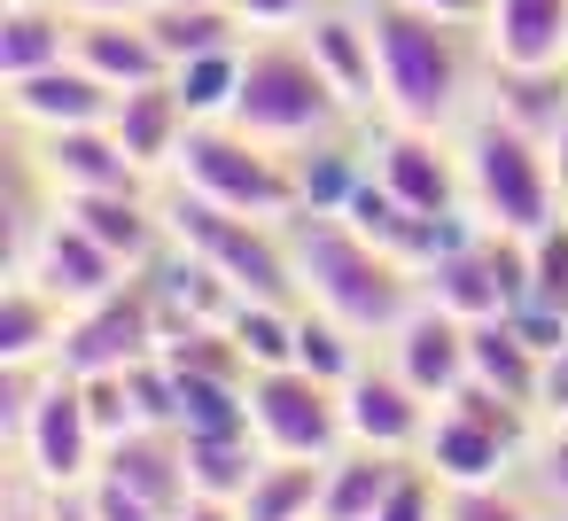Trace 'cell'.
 <instances>
[{
    "label": "cell",
    "instance_id": "1",
    "mask_svg": "<svg viewBox=\"0 0 568 521\" xmlns=\"http://www.w3.org/2000/svg\"><path fill=\"white\" fill-rule=\"evenodd\" d=\"M281 234H288L304 304H320L327 319H343V327L366 335V343H374V335H397V327L428 304L420 273H413L405 257H389L382 242H366L343 211H288Z\"/></svg>",
    "mask_w": 568,
    "mask_h": 521
},
{
    "label": "cell",
    "instance_id": "2",
    "mask_svg": "<svg viewBox=\"0 0 568 521\" xmlns=\"http://www.w3.org/2000/svg\"><path fill=\"white\" fill-rule=\"evenodd\" d=\"M366 24H374V55H382V118L444 133L467 110V79H475L467 32H483V24H444V17L405 9V0H366Z\"/></svg>",
    "mask_w": 568,
    "mask_h": 521
},
{
    "label": "cell",
    "instance_id": "3",
    "mask_svg": "<svg viewBox=\"0 0 568 521\" xmlns=\"http://www.w3.org/2000/svg\"><path fill=\"white\" fill-rule=\"evenodd\" d=\"M226 125H242V133H257L273 149H304L320 133L358 125V110L335 94V79L304 48V32H265V40L242 48V94H234Z\"/></svg>",
    "mask_w": 568,
    "mask_h": 521
},
{
    "label": "cell",
    "instance_id": "4",
    "mask_svg": "<svg viewBox=\"0 0 568 521\" xmlns=\"http://www.w3.org/2000/svg\"><path fill=\"white\" fill-rule=\"evenodd\" d=\"M459 172H467V211L498 234H537L560 218V172H552V149L529 141L521 125H506L498 110H483L467 133H459Z\"/></svg>",
    "mask_w": 568,
    "mask_h": 521
},
{
    "label": "cell",
    "instance_id": "5",
    "mask_svg": "<svg viewBox=\"0 0 568 521\" xmlns=\"http://www.w3.org/2000/svg\"><path fill=\"white\" fill-rule=\"evenodd\" d=\"M164 226H172V249L203 257L211 273H226L242 296H265V304H304L296 288V257H288V234L281 218H250V211H226L195 187H180L164 203Z\"/></svg>",
    "mask_w": 568,
    "mask_h": 521
},
{
    "label": "cell",
    "instance_id": "6",
    "mask_svg": "<svg viewBox=\"0 0 568 521\" xmlns=\"http://www.w3.org/2000/svg\"><path fill=\"white\" fill-rule=\"evenodd\" d=\"M180 187L226 203V211H250V218H288L296 211V172H288V149L211 118V125H187L180 141V164H172Z\"/></svg>",
    "mask_w": 568,
    "mask_h": 521
},
{
    "label": "cell",
    "instance_id": "7",
    "mask_svg": "<svg viewBox=\"0 0 568 521\" xmlns=\"http://www.w3.org/2000/svg\"><path fill=\"white\" fill-rule=\"evenodd\" d=\"M420 288H428V304H444V311H459V319L521 311V304H529V242L475 218V226L420 273Z\"/></svg>",
    "mask_w": 568,
    "mask_h": 521
},
{
    "label": "cell",
    "instance_id": "8",
    "mask_svg": "<svg viewBox=\"0 0 568 521\" xmlns=\"http://www.w3.org/2000/svg\"><path fill=\"white\" fill-rule=\"evenodd\" d=\"M156 350H164V304H156V280L133 273V280L110 288L102 304L71 311L55 366H63V374H125V366H141V358H156Z\"/></svg>",
    "mask_w": 568,
    "mask_h": 521
},
{
    "label": "cell",
    "instance_id": "9",
    "mask_svg": "<svg viewBox=\"0 0 568 521\" xmlns=\"http://www.w3.org/2000/svg\"><path fill=\"white\" fill-rule=\"evenodd\" d=\"M250 428L265 436V451H296V459H335L351 443L343 389L320 381V374H304V366L250 374Z\"/></svg>",
    "mask_w": 568,
    "mask_h": 521
},
{
    "label": "cell",
    "instance_id": "10",
    "mask_svg": "<svg viewBox=\"0 0 568 521\" xmlns=\"http://www.w3.org/2000/svg\"><path fill=\"white\" fill-rule=\"evenodd\" d=\"M17 459H24V474L48 482V490H79V482H94V467H102V428H94V412H87L79 374L55 366V381H48V397H40V412H32Z\"/></svg>",
    "mask_w": 568,
    "mask_h": 521
},
{
    "label": "cell",
    "instance_id": "11",
    "mask_svg": "<svg viewBox=\"0 0 568 521\" xmlns=\"http://www.w3.org/2000/svg\"><path fill=\"white\" fill-rule=\"evenodd\" d=\"M374 180H382L397 203L428 211V218L467 211L459 141H444V133H428V125H389V133H374Z\"/></svg>",
    "mask_w": 568,
    "mask_h": 521
},
{
    "label": "cell",
    "instance_id": "12",
    "mask_svg": "<svg viewBox=\"0 0 568 521\" xmlns=\"http://www.w3.org/2000/svg\"><path fill=\"white\" fill-rule=\"evenodd\" d=\"M343 420H351V443L389 451V459H413V451L428 443L436 397H420L397 366H358V374L343 381Z\"/></svg>",
    "mask_w": 568,
    "mask_h": 521
},
{
    "label": "cell",
    "instance_id": "13",
    "mask_svg": "<svg viewBox=\"0 0 568 521\" xmlns=\"http://www.w3.org/2000/svg\"><path fill=\"white\" fill-rule=\"evenodd\" d=\"M17 273H32V280H40L55 304H71V311H87V304H102L110 288H125V265H118V257H110V249L63 211V203H55L48 234L32 242V257H24Z\"/></svg>",
    "mask_w": 568,
    "mask_h": 521
},
{
    "label": "cell",
    "instance_id": "14",
    "mask_svg": "<svg viewBox=\"0 0 568 521\" xmlns=\"http://www.w3.org/2000/svg\"><path fill=\"white\" fill-rule=\"evenodd\" d=\"M32 164L48 172L55 203H63V195H141V187H149V172H141V164L125 156V141H118L110 125H71V133H40Z\"/></svg>",
    "mask_w": 568,
    "mask_h": 521
},
{
    "label": "cell",
    "instance_id": "15",
    "mask_svg": "<svg viewBox=\"0 0 568 521\" xmlns=\"http://www.w3.org/2000/svg\"><path fill=\"white\" fill-rule=\"evenodd\" d=\"M110 110H118V86H110V79H94L79 55H71V63H48V71H24V79H9V118H17L24 133L110 125Z\"/></svg>",
    "mask_w": 568,
    "mask_h": 521
},
{
    "label": "cell",
    "instance_id": "16",
    "mask_svg": "<svg viewBox=\"0 0 568 521\" xmlns=\"http://www.w3.org/2000/svg\"><path fill=\"white\" fill-rule=\"evenodd\" d=\"M94 474L125 482L133 498H149V505L172 513V521L195 505V482H187V436H180V428H133V436L102 443V467H94Z\"/></svg>",
    "mask_w": 568,
    "mask_h": 521
},
{
    "label": "cell",
    "instance_id": "17",
    "mask_svg": "<svg viewBox=\"0 0 568 521\" xmlns=\"http://www.w3.org/2000/svg\"><path fill=\"white\" fill-rule=\"evenodd\" d=\"M389 366L420 389V397H452V389H467V374H475V358H467V319L459 311H444V304H420L397 335H389Z\"/></svg>",
    "mask_w": 568,
    "mask_h": 521
},
{
    "label": "cell",
    "instance_id": "18",
    "mask_svg": "<svg viewBox=\"0 0 568 521\" xmlns=\"http://www.w3.org/2000/svg\"><path fill=\"white\" fill-rule=\"evenodd\" d=\"M304 48L320 55V71L335 79V94H343L358 118L382 110V55H374V24H366V9H312Z\"/></svg>",
    "mask_w": 568,
    "mask_h": 521
},
{
    "label": "cell",
    "instance_id": "19",
    "mask_svg": "<svg viewBox=\"0 0 568 521\" xmlns=\"http://www.w3.org/2000/svg\"><path fill=\"white\" fill-rule=\"evenodd\" d=\"M187 102H180V86L172 79H149V86H125L118 94V110H110V133L125 141V156L156 180V172H172L180 164V141H187Z\"/></svg>",
    "mask_w": 568,
    "mask_h": 521
},
{
    "label": "cell",
    "instance_id": "20",
    "mask_svg": "<svg viewBox=\"0 0 568 521\" xmlns=\"http://www.w3.org/2000/svg\"><path fill=\"white\" fill-rule=\"evenodd\" d=\"M71 55H79L94 79H110L118 94H125V86H149V79H172V63H164L149 17H79Z\"/></svg>",
    "mask_w": 568,
    "mask_h": 521
},
{
    "label": "cell",
    "instance_id": "21",
    "mask_svg": "<svg viewBox=\"0 0 568 521\" xmlns=\"http://www.w3.org/2000/svg\"><path fill=\"white\" fill-rule=\"evenodd\" d=\"M413 459H428V467L444 474V490H467V482H498V474H506L521 451H514L498 428L467 420L459 405H436V420H428V443H420Z\"/></svg>",
    "mask_w": 568,
    "mask_h": 521
},
{
    "label": "cell",
    "instance_id": "22",
    "mask_svg": "<svg viewBox=\"0 0 568 521\" xmlns=\"http://www.w3.org/2000/svg\"><path fill=\"white\" fill-rule=\"evenodd\" d=\"M71 40H79L71 0H0V79L71 63Z\"/></svg>",
    "mask_w": 568,
    "mask_h": 521
},
{
    "label": "cell",
    "instance_id": "23",
    "mask_svg": "<svg viewBox=\"0 0 568 521\" xmlns=\"http://www.w3.org/2000/svg\"><path fill=\"white\" fill-rule=\"evenodd\" d=\"M483 55L490 63H568V0H490L483 24Z\"/></svg>",
    "mask_w": 568,
    "mask_h": 521
},
{
    "label": "cell",
    "instance_id": "24",
    "mask_svg": "<svg viewBox=\"0 0 568 521\" xmlns=\"http://www.w3.org/2000/svg\"><path fill=\"white\" fill-rule=\"evenodd\" d=\"M288 172H296V211H343L374 172V141H351V125L320 133V141L288 149Z\"/></svg>",
    "mask_w": 568,
    "mask_h": 521
},
{
    "label": "cell",
    "instance_id": "25",
    "mask_svg": "<svg viewBox=\"0 0 568 521\" xmlns=\"http://www.w3.org/2000/svg\"><path fill=\"white\" fill-rule=\"evenodd\" d=\"M63 211L125 265V273H141L156 249H164V211H149V195H63Z\"/></svg>",
    "mask_w": 568,
    "mask_h": 521
},
{
    "label": "cell",
    "instance_id": "26",
    "mask_svg": "<svg viewBox=\"0 0 568 521\" xmlns=\"http://www.w3.org/2000/svg\"><path fill=\"white\" fill-rule=\"evenodd\" d=\"M490 110L506 118V125H521L529 141H560V125H568V63H537V71H521V63H490Z\"/></svg>",
    "mask_w": 568,
    "mask_h": 521
},
{
    "label": "cell",
    "instance_id": "27",
    "mask_svg": "<svg viewBox=\"0 0 568 521\" xmlns=\"http://www.w3.org/2000/svg\"><path fill=\"white\" fill-rule=\"evenodd\" d=\"M63 327H71V304H55L32 273H9V288H0V358L55 366Z\"/></svg>",
    "mask_w": 568,
    "mask_h": 521
},
{
    "label": "cell",
    "instance_id": "28",
    "mask_svg": "<svg viewBox=\"0 0 568 521\" xmlns=\"http://www.w3.org/2000/svg\"><path fill=\"white\" fill-rule=\"evenodd\" d=\"M467 358H475V374L467 381H483V389H498V397H514V405H529L537 412V381H545V358L529 350V335L498 311V319H467Z\"/></svg>",
    "mask_w": 568,
    "mask_h": 521
},
{
    "label": "cell",
    "instance_id": "29",
    "mask_svg": "<svg viewBox=\"0 0 568 521\" xmlns=\"http://www.w3.org/2000/svg\"><path fill=\"white\" fill-rule=\"evenodd\" d=\"M327 490V459H296V451H265L257 482L242 490V521H312Z\"/></svg>",
    "mask_w": 568,
    "mask_h": 521
},
{
    "label": "cell",
    "instance_id": "30",
    "mask_svg": "<svg viewBox=\"0 0 568 521\" xmlns=\"http://www.w3.org/2000/svg\"><path fill=\"white\" fill-rule=\"evenodd\" d=\"M397 467H405V459H389V451L343 443V451L327 459L320 521H374V513H382V498H389V482H397Z\"/></svg>",
    "mask_w": 568,
    "mask_h": 521
},
{
    "label": "cell",
    "instance_id": "31",
    "mask_svg": "<svg viewBox=\"0 0 568 521\" xmlns=\"http://www.w3.org/2000/svg\"><path fill=\"white\" fill-rule=\"evenodd\" d=\"M257 467H265V436L257 428H242V436H187V482H195V498L242 505V490L257 482Z\"/></svg>",
    "mask_w": 568,
    "mask_h": 521
},
{
    "label": "cell",
    "instance_id": "32",
    "mask_svg": "<svg viewBox=\"0 0 568 521\" xmlns=\"http://www.w3.org/2000/svg\"><path fill=\"white\" fill-rule=\"evenodd\" d=\"M149 32H156L164 63H187V55H211V48H242L250 40V24L234 9H187V0H156Z\"/></svg>",
    "mask_w": 568,
    "mask_h": 521
},
{
    "label": "cell",
    "instance_id": "33",
    "mask_svg": "<svg viewBox=\"0 0 568 521\" xmlns=\"http://www.w3.org/2000/svg\"><path fill=\"white\" fill-rule=\"evenodd\" d=\"M242 48H250V40H242ZM242 48H211V55L172 63V86H180V102H187L195 125L234 118V94H242Z\"/></svg>",
    "mask_w": 568,
    "mask_h": 521
},
{
    "label": "cell",
    "instance_id": "34",
    "mask_svg": "<svg viewBox=\"0 0 568 521\" xmlns=\"http://www.w3.org/2000/svg\"><path fill=\"white\" fill-rule=\"evenodd\" d=\"M296 311L304 304H265V296H242L226 311V335L242 343V358L265 374V366H296Z\"/></svg>",
    "mask_w": 568,
    "mask_h": 521
},
{
    "label": "cell",
    "instance_id": "35",
    "mask_svg": "<svg viewBox=\"0 0 568 521\" xmlns=\"http://www.w3.org/2000/svg\"><path fill=\"white\" fill-rule=\"evenodd\" d=\"M358 343H366V335H351V327H343V319H327L320 304H304V311H296V366H304V374H320V381H335V389H343V381L366 366V358H358Z\"/></svg>",
    "mask_w": 568,
    "mask_h": 521
},
{
    "label": "cell",
    "instance_id": "36",
    "mask_svg": "<svg viewBox=\"0 0 568 521\" xmlns=\"http://www.w3.org/2000/svg\"><path fill=\"white\" fill-rule=\"evenodd\" d=\"M529 304L568 311V211L529 234Z\"/></svg>",
    "mask_w": 568,
    "mask_h": 521
},
{
    "label": "cell",
    "instance_id": "37",
    "mask_svg": "<svg viewBox=\"0 0 568 521\" xmlns=\"http://www.w3.org/2000/svg\"><path fill=\"white\" fill-rule=\"evenodd\" d=\"M374 521H444V474H436L428 459H405Z\"/></svg>",
    "mask_w": 568,
    "mask_h": 521
},
{
    "label": "cell",
    "instance_id": "38",
    "mask_svg": "<svg viewBox=\"0 0 568 521\" xmlns=\"http://www.w3.org/2000/svg\"><path fill=\"white\" fill-rule=\"evenodd\" d=\"M79 389H87V412H94L102 443H118V436L149 428V420H141V397H133V381H125V374H79Z\"/></svg>",
    "mask_w": 568,
    "mask_h": 521
},
{
    "label": "cell",
    "instance_id": "39",
    "mask_svg": "<svg viewBox=\"0 0 568 521\" xmlns=\"http://www.w3.org/2000/svg\"><path fill=\"white\" fill-rule=\"evenodd\" d=\"M444 521H529V505L498 482H467V490H444Z\"/></svg>",
    "mask_w": 568,
    "mask_h": 521
},
{
    "label": "cell",
    "instance_id": "40",
    "mask_svg": "<svg viewBox=\"0 0 568 521\" xmlns=\"http://www.w3.org/2000/svg\"><path fill=\"white\" fill-rule=\"evenodd\" d=\"M312 9H320V0H234V17H242L250 32H304Z\"/></svg>",
    "mask_w": 568,
    "mask_h": 521
},
{
    "label": "cell",
    "instance_id": "41",
    "mask_svg": "<svg viewBox=\"0 0 568 521\" xmlns=\"http://www.w3.org/2000/svg\"><path fill=\"white\" fill-rule=\"evenodd\" d=\"M87 498H94V521H172V513H156L149 498H133L125 482H110V474H94L87 482Z\"/></svg>",
    "mask_w": 568,
    "mask_h": 521
},
{
    "label": "cell",
    "instance_id": "42",
    "mask_svg": "<svg viewBox=\"0 0 568 521\" xmlns=\"http://www.w3.org/2000/svg\"><path fill=\"white\" fill-rule=\"evenodd\" d=\"M537 412L545 420H568V343L545 358V381H537Z\"/></svg>",
    "mask_w": 568,
    "mask_h": 521
},
{
    "label": "cell",
    "instance_id": "43",
    "mask_svg": "<svg viewBox=\"0 0 568 521\" xmlns=\"http://www.w3.org/2000/svg\"><path fill=\"white\" fill-rule=\"evenodd\" d=\"M9 521H55V490L32 482V474H17L9 482Z\"/></svg>",
    "mask_w": 568,
    "mask_h": 521
},
{
    "label": "cell",
    "instance_id": "44",
    "mask_svg": "<svg viewBox=\"0 0 568 521\" xmlns=\"http://www.w3.org/2000/svg\"><path fill=\"white\" fill-rule=\"evenodd\" d=\"M537 482H545L552 498H568V420H560V428L537 443Z\"/></svg>",
    "mask_w": 568,
    "mask_h": 521
},
{
    "label": "cell",
    "instance_id": "45",
    "mask_svg": "<svg viewBox=\"0 0 568 521\" xmlns=\"http://www.w3.org/2000/svg\"><path fill=\"white\" fill-rule=\"evenodd\" d=\"M420 17H444V24H490V0H405Z\"/></svg>",
    "mask_w": 568,
    "mask_h": 521
},
{
    "label": "cell",
    "instance_id": "46",
    "mask_svg": "<svg viewBox=\"0 0 568 521\" xmlns=\"http://www.w3.org/2000/svg\"><path fill=\"white\" fill-rule=\"evenodd\" d=\"M71 9H79V17H149L156 0H71Z\"/></svg>",
    "mask_w": 568,
    "mask_h": 521
},
{
    "label": "cell",
    "instance_id": "47",
    "mask_svg": "<svg viewBox=\"0 0 568 521\" xmlns=\"http://www.w3.org/2000/svg\"><path fill=\"white\" fill-rule=\"evenodd\" d=\"M55 521H94V498H87V482H79V490H55Z\"/></svg>",
    "mask_w": 568,
    "mask_h": 521
},
{
    "label": "cell",
    "instance_id": "48",
    "mask_svg": "<svg viewBox=\"0 0 568 521\" xmlns=\"http://www.w3.org/2000/svg\"><path fill=\"white\" fill-rule=\"evenodd\" d=\"M180 521H242V505H226V498H195Z\"/></svg>",
    "mask_w": 568,
    "mask_h": 521
},
{
    "label": "cell",
    "instance_id": "49",
    "mask_svg": "<svg viewBox=\"0 0 568 521\" xmlns=\"http://www.w3.org/2000/svg\"><path fill=\"white\" fill-rule=\"evenodd\" d=\"M552 172H560V195H568V125H560V141H552Z\"/></svg>",
    "mask_w": 568,
    "mask_h": 521
},
{
    "label": "cell",
    "instance_id": "50",
    "mask_svg": "<svg viewBox=\"0 0 568 521\" xmlns=\"http://www.w3.org/2000/svg\"><path fill=\"white\" fill-rule=\"evenodd\" d=\"M187 9H234V0H187Z\"/></svg>",
    "mask_w": 568,
    "mask_h": 521
},
{
    "label": "cell",
    "instance_id": "51",
    "mask_svg": "<svg viewBox=\"0 0 568 521\" xmlns=\"http://www.w3.org/2000/svg\"><path fill=\"white\" fill-rule=\"evenodd\" d=\"M552 428H560V420H552Z\"/></svg>",
    "mask_w": 568,
    "mask_h": 521
},
{
    "label": "cell",
    "instance_id": "52",
    "mask_svg": "<svg viewBox=\"0 0 568 521\" xmlns=\"http://www.w3.org/2000/svg\"><path fill=\"white\" fill-rule=\"evenodd\" d=\"M312 521H320V513H312Z\"/></svg>",
    "mask_w": 568,
    "mask_h": 521
}]
</instances>
